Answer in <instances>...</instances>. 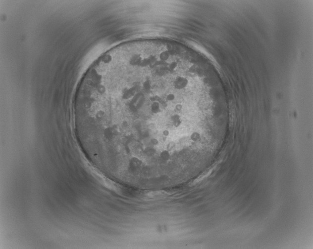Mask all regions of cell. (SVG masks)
<instances>
[{
  "instance_id": "1",
  "label": "cell",
  "mask_w": 313,
  "mask_h": 249,
  "mask_svg": "<svg viewBox=\"0 0 313 249\" xmlns=\"http://www.w3.org/2000/svg\"><path fill=\"white\" fill-rule=\"evenodd\" d=\"M187 87L179 69L164 65L117 77L88 127L102 160L121 171L153 176L193 162L209 137L185 105Z\"/></svg>"
}]
</instances>
